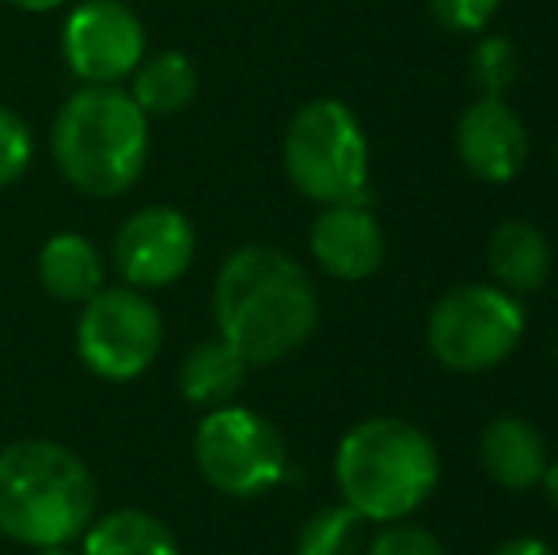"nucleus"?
I'll use <instances>...</instances> for the list:
<instances>
[{
	"label": "nucleus",
	"instance_id": "obj_1",
	"mask_svg": "<svg viewBox=\"0 0 558 555\" xmlns=\"http://www.w3.org/2000/svg\"><path fill=\"white\" fill-rule=\"evenodd\" d=\"M214 316L221 339L232 342L247 365H270L312 339L319 293L293 255L270 244H247L221 263Z\"/></svg>",
	"mask_w": 558,
	"mask_h": 555
},
{
	"label": "nucleus",
	"instance_id": "obj_2",
	"mask_svg": "<svg viewBox=\"0 0 558 555\" xmlns=\"http://www.w3.org/2000/svg\"><path fill=\"white\" fill-rule=\"evenodd\" d=\"M99 506V483L73 449L20 437L0 449V533L23 548L81 541Z\"/></svg>",
	"mask_w": 558,
	"mask_h": 555
},
{
	"label": "nucleus",
	"instance_id": "obj_3",
	"mask_svg": "<svg viewBox=\"0 0 558 555\" xmlns=\"http://www.w3.org/2000/svg\"><path fill=\"white\" fill-rule=\"evenodd\" d=\"M50 153L81 194L118 198L148 168V114L122 84H84L53 114Z\"/></svg>",
	"mask_w": 558,
	"mask_h": 555
},
{
	"label": "nucleus",
	"instance_id": "obj_4",
	"mask_svg": "<svg viewBox=\"0 0 558 555\" xmlns=\"http://www.w3.org/2000/svg\"><path fill=\"white\" fill-rule=\"evenodd\" d=\"M437 445L407 419H365L335 453V483L365 521H407L437 487Z\"/></svg>",
	"mask_w": 558,
	"mask_h": 555
},
{
	"label": "nucleus",
	"instance_id": "obj_5",
	"mask_svg": "<svg viewBox=\"0 0 558 555\" xmlns=\"http://www.w3.org/2000/svg\"><path fill=\"white\" fill-rule=\"evenodd\" d=\"M289 183L319 206L365 202L368 194V141L357 114L342 99H312L289 119L286 130Z\"/></svg>",
	"mask_w": 558,
	"mask_h": 555
},
{
	"label": "nucleus",
	"instance_id": "obj_6",
	"mask_svg": "<svg viewBox=\"0 0 558 555\" xmlns=\"http://www.w3.org/2000/svg\"><path fill=\"white\" fill-rule=\"evenodd\" d=\"M194 464L228 498H258L286 480V437L266 415L240 403L206 411L194 430Z\"/></svg>",
	"mask_w": 558,
	"mask_h": 555
},
{
	"label": "nucleus",
	"instance_id": "obj_7",
	"mask_svg": "<svg viewBox=\"0 0 558 555\" xmlns=\"http://www.w3.org/2000/svg\"><path fill=\"white\" fill-rule=\"evenodd\" d=\"M524 339V309L501 286H456L434 304L426 324L429 354L452 373L501 365Z\"/></svg>",
	"mask_w": 558,
	"mask_h": 555
},
{
	"label": "nucleus",
	"instance_id": "obj_8",
	"mask_svg": "<svg viewBox=\"0 0 558 555\" xmlns=\"http://www.w3.org/2000/svg\"><path fill=\"white\" fill-rule=\"evenodd\" d=\"M163 347L160 309L133 286H104L76 319V354L96 377L125 385L153 370Z\"/></svg>",
	"mask_w": 558,
	"mask_h": 555
},
{
	"label": "nucleus",
	"instance_id": "obj_9",
	"mask_svg": "<svg viewBox=\"0 0 558 555\" xmlns=\"http://www.w3.org/2000/svg\"><path fill=\"white\" fill-rule=\"evenodd\" d=\"M61 53L81 84H125L148 53L145 23L125 0H81L65 15Z\"/></svg>",
	"mask_w": 558,
	"mask_h": 555
},
{
	"label": "nucleus",
	"instance_id": "obj_10",
	"mask_svg": "<svg viewBox=\"0 0 558 555\" xmlns=\"http://www.w3.org/2000/svg\"><path fill=\"white\" fill-rule=\"evenodd\" d=\"M198 237L183 209L175 206H145L118 229L114 237V270L125 286L168 289L191 270Z\"/></svg>",
	"mask_w": 558,
	"mask_h": 555
},
{
	"label": "nucleus",
	"instance_id": "obj_11",
	"mask_svg": "<svg viewBox=\"0 0 558 555\" xmlns=\"http://www.w3.org/2000/svg\"><path fill=\"white\" fill-rule=\"evenodd\" d=\"M456 153L483 183H509L529 160V130L506 99L478 96L456 122Z\"/></svg>",
	"mask_w": 558,
	"mask_h": 555
},
{
	"label": "nucleus",
	"instance_id": "obj_12",
	"mask_svg": "<svg viewBox=\"0 0 558 555\" xmlns=\"http://www.w3.org/2000/svg\"><path fill=\"white\" fill-rule=\"evenodd\" d=\"M308 244L319 267L338 281H365L384 267V232L365 202L324 206Z\"/></svg>",
	"mask_w": 558,
	"mask_h": 555
},
{
	"label": "nucleus",
	"instance_id": "obj_13",
	"mask_svg": "<svg viewBox=\"0 0 558 555\" xmlns=\"http://www.w3.org/2000/svg\"><path fill=\"white\" fill-rule=\"evenodd\" d=\"M483 468L498 487L506 491H529L544 480L547 449L539 430L521 415H501L483 430Z\"/></svg>",
	"mask_w": 558,
	"mask_h": 555
},
{
	"label": "nucleus",
	"instance_id": "obj_14",
	"mask_svg": "<svg viewBox=\"0 0 558 555\" xmlns=\"http://www.w3.org/2000/svg\"><path fill=\"white\" fill-rule=\"evenodd\" d=\"M107 267L99 248L81 232H58L38 252V281L61 304H84L104 289Z\"/></svg>",
	"mask_w": 558,
	"mask_h": 555
},
{
	"label": "nucleus",
	"instance_id": "obj_15",
	"mask_svg": "<svg viewBox=\"0 0 558 555\" xmlns=\"http://www.w3.org/2000/svg\"><path fill=\"white\" fill-rule=\"evenodd\" d=\"M486 263L506 293H536L551 275V244L536 225L509 217L494 229Z\"/></svg>",
	"mask_w": 558,
	"mask_h": 555
},
{
	"label": "nucleus",
	"instance_id": "obj_16",
	"mask_svg": "<svg viewBox=\"0 0 558 555\" xmlns=\"http://www.w3.org/2000/svg\"><path fill=\"white\" fill-rule=\"evenodd\" d=\"M243 377H247V358L217 335V339L198 342L183 358V365H179V393L194 408L214 411L235 400V393L243 388Z\"/></svg>",
	"mask_w": 558,
	"mask_h": 555
},
{
	"label": "nucleus",
	"instance_id": "obj_17",
	"mask_svg": "<svg viewBox=\"0 0 558 555\" xmlns=\"http://www.w3.org/2000/svg\"><path fill=\"white\" fill-rule=\"evenodd\" d=\"M84 555H183L175 529L148 510H111L84 529Z\"/></svg>",
	"mask_w": 558,
	"mask_h": 555
},
{
	"label": "nucleus",
	"instance_id": "obj_18",
	"mask_svg": "<svg viewBox=\"0 0 558 555\" xmlns=\"http://www.w3.org/2000/svg\"><path fill=\"white\" fill-rule=\"evenodd\" d=\"M130 81V96L137 99L148 119H168V114L186 111L198 96V69L179 50L145 53Z\"/></svg>",
	"mask_w": 558,
	"mask_h": 555
},
{
	"label": "nucleus",
	"instance_id": "obj_19",
	"mask_svg": "<svg viewBox=\"0 0 558 555\" xmlns=\"http://www.w3.org/2000/svg\"><path fill=\"white\" fill-rule=\"evenodd\" d=\"M365 526L368 521L353 506H324L301 526L293 555H361Z\"/></svg>",
	"mask_w": 558,
	"mask_h": 555
},
{
	"label": "nucleus",
	"instance_id": "obj_20",
	"mask_svg": "<svg viewBox=\"0 0 558 555\" xmlns=\"http://www.w3.org/2000/svg\"><path fill=\"white\" fill-rule=\"evenodd\" d=\"M513 76H517V50L509 38L486 35L483 43H475V50H471V81H475V88L483 96L501 99L509 84H513Z\"/></svg>",
	"mask_w": 558,
	"mask_h": 555
},
{
	"label": "nucleus",
	"instance_id": "obj_21",
	"mask_svg": "<svg viewBox=\"0 0 558 555\" xmlns=\"http://www.w3.org/2000/svg\"><path fill=\"white\" fill-rule=\"evenodd\" d=\"M35 160V137L31 126L0 104V186H12L15 179H23V171Z\"/></svg>",
	"mask_w": 558,
	"mask_h": 555
},
{
	"label": "nucleus",
	"instance_id": "obj_22",
	"mask_svg": "<svg viewBox=\"0 0 558 555\" xmlns=\"http://www.w3.org/2000/svg\"><path fill=\"white\" fill-rule=\"evenodd\" d=\"M368 555H445V548L429 529L407 526V521H388L368 541Z\"/></svg>",
	"mask_w": 558,
	"mask_h": 555
},
{
	"label": "nucleus",
	"instance_id": "obj_23",
	"mask_svg": "<svg viewBox=\"0 0 558 555\" xmlns=\"http://www.w3.org/2000/svg\"><path fill=\"white\" fill-rule=\"evenodd\" d=\"M498 8L501 0H429L434 20L456 35H478L483 27H490Z\"/></svg>",
	"mask_w": 558,
	"mask_h": 555
},
{
	"label": "nucleus",
	"instance_id": "obj_24",
	"mask_svg": "<svg viewBox=\"0 0 558 555\" xmlns=\"http://www.w3.org/2000/svg\"><path fill=\"white\" fill-rule=\"evenodd\" d=\"M494 555H555L551 544L536 541V536H513V541H506L501 548H494Z\"/></svg>",
	"mask_w": 558,
	"mask_h": 555
},
{
	"label": "nucleus",
	"instance_id": "obj_25",
	"mask_svg": "<svg viewBox=\"0 0 558 555\" xmlns=\"http://www.w3.org/2000/svg\"><path fill=\"white\" fill-rule=\"evenodd\" d=\"M4 4H12V8H20V12H35V15H43V12H58L65 0H4Z\"/></svg>",
	"mask_w": 558,
	"mask_h": 555
},
{
	"label": "nucleus",
	"instance_id": "obj_26",
	"mask_svg": "<svg viewBox=\"0 0 558 555\" xmlns=\"http://www.w3.org/2000/svg\"><path fill=\"white\" fill-rule=\"evenodd\" d=\"M544 491H547V498L558 506V460H547V468H544Z\"/></svg>",
	"mask_w": 558,
	"mask_h": 555
},
{
	"label": "nucleus",
	"instance_id": "obj_27",
	"mask_svg": "<svg viewBox=\"0 0 558 555\" xmlns=\"http://www.w3.org/2000/svg\"><path fill=\"white\" fill-rule=\"evenodd\" d=\"M35 555H73V552H69V548H38Z\"/></svg>",
	"mask_w": 558,
	"mask_h": 555
}]
</instances>
